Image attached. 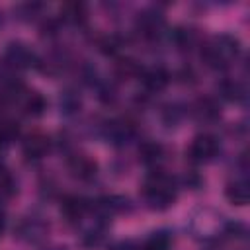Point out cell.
<instances>
[{
	"label": "cell",
	"instance_id": "obj_18",
	"mask_svg": "<svg viewBox=\"0 0 250 250\" xmlns=\"http://www.w3.org/2000/svg\"><path fill=\"white\" fill-rule=\"evenodd\" d=\"M139 154H141V160L146 164V166H156L160 160H162V146L158 143H145L141 148H139Z\"/></svg>",
	"mask_w": 250,
	"mask_h": 250
},
{
	"label": "cell",
	"instance_id": "obj_12",
	"mask_svg": "<svg viewBox=\"0 0 250 250\" xmlns=\"http://www.w3.org/2000/svg\"><path fill=\"white\" fill-rule=\"evenodd\" d=\"M47 150H49V139H47L45 135L35 133V135H29V137L23 141V154H25L27 158H33V160L43 158Z\"/></svg>",
	"mask_w": 250,
	"mask_h": 250
},
{
	"label": "cell",
	"instance_id": "obj_4",
	"mask_svg": "<svg viewBox=\"0 0 250 250\" xmlns=\"http://www.w3.org/2000/svg\"><path fill=\"white\" fill-rule=\"evenodd\" d=\"M221 145L219 139L213 133H199L193 137L189 148H188V156L193 162H209L217 156Z\"/></svg>",
	"mask_w": 250,
	"mask_h": 250
},
{
	"label": "cell",
	"instance_id": "obj_6",
	"mask_svg": "<svg viewBox=\"0 0 250 250\" xmlns=\"http://www.w3.org/2000/svg\"><path fill=\"white\" fill-rule=\"evenodd\" d=\"M164 27V18L156 10H145L137 18V29L145 37H156Z\"/></svg>",
	"mask_w": 250,
	"mask_h": 250
},
{
	"label": "cell",
	"instance_id": "obj_20",
	"mask_svg": "<svg viewBox=\"0 0 250 250\" xmlns=\"http://www.w3.org/2000/svg\"><path fill=\"white\" fill-rule=\"evenodd\" d=\"M195 41H197V33L191 27H178L174 31V43L180 49H189L195 45Z\"/></svg>",
	"mask_w": 250,
	"mask_h": 250
},
{
	"label": "cell",
	"instance_id": "obj_2",
	"mask_svg": "<svg viewBox=\"0 0 250 250\" xmlns=\"http://www.w3.org/2000/svg\"><path fill=\"white\" fill-rule=\"evenodd\" d=\"M240 53V41L230 33H221L201 49V59L211 68H225Z\"/></svg>",
	"mask_w": 250,
	"mask_h": 250
},
{
	"label": "cell",
	"instance_id": "obj_13",
	"mask_svg": "<svg viewBox=\"0 0 250 250\" xmlns=\"http://www.w3.org/2000/svg\"><path fill=\"white\" fill-rule=\"evenodd\" d=\"M191 113L199 119V121H215L219 117V104L213 100V98H199L195 104H193V109Z\"/></svg>",
	"mask_w": 250,
	"mask_h": 250
},
{
	"label": "cell",
	"instance_id": "obj_3",
	"mask_svg": "<svg viewBox=\"0 0 250 250\" xmlns=\"http://www.w3.org/2000/svg\"><path fill=\"white\" fill-rule=\"evenodd\" d=\"M227 223L229 221H225L221 213L205 207V209H199L193 213V217L189 221V230L195 238L209 242V240H215V238L225 234Z\"/></svg>",
	"mask_w": 250,
	"mask_h": 250
},
{
	"label": "cell",
	"instance_id": "obj_9",
	"mask_svg": "<svg viewBox=\"0 0 250 250\" xmlns=\"http://www.w3.org/2000/svg\"><path fill=\"white\" fill-rule=\"evenodd\" d=\"M88 211H90V203L84 197H76V195L66 197L61 205V213L68 223H78Z\"/></svg>",
	"mask_w": 250,
	"mask_h": 250
},
{
	"label": "cell",
	"instance_id": "obj_16",
	"mask_svg": "<svg viewBox=\"0 0 250 250\" xmlns=\"http://www.w3.org/2000/svg\"><path fill=\"white\" fill-rule=\"evenodd\" d=\"M21 105H23V109H25L27 115L37 117V115H41V113L45 111L47 102H45V98H43L39 92H27V94L21 98Z\"/></svg>",
	"mask_w": 250,
	"mask_h": 250
},
{
	"label": "cell",
	"instance_id": "obj_8",
	"mask_svg": "<svg viewBox=\"0 0 250 250\" xmlns=\"http://www.w3.org/2000/svg\"><path fill=\"white\" fill-rule=\"evenodd\" d=\"M47 232V227L41 219L37 217H29V219H23L20 225H18V236L25 242H39Z\"/></svg>",
	"mask_w": 250,
	"mask_h": 250
},
{
	"label": "cell",
	"instance_id": "obj_7",
	"mask_svg": "<svg viewBox=\"0 0 250 250\" xmlns=\"http://www.w3.org/2000/svg\"><path fill=\"white\" fill-rule=\"evenodd\" d=\"M68 170L72 172L74 178L88 182V180L96 178V174H98V164H96L92 158H88L86 154H76V156H72V158L68 160Z\"/></svg>",
	"mask_w": 250,
	"mask_h": 250
},
{
	"label": "cell",
	"instance_id": "obj_1",
	"mask_svg": "<svg viewBox=\"0 0 250 250\" xmlns=\"http://www.w3.org/2000/svg\"><path fill=\"white\" fill-rule=\"evenodd\" d=\"M143 197L150 209H156V211L168 209L176 201L174 178L160 170L150 172V176L145 180V186H143Z\"/></svg>",
	"mask_w": 250,
	"mask_h": 250
},
{
	"label": "cell",
	"instance_id": "obj_21",
	"mask_svg": "<svg viewBox=\"0 0 250 250\" xmlns=\"http://www.w3.org/2000/svg\"><path fill=\"white\" fill-rule=\"evenodd\" d=\"M61 109L64 111V113H76L78 109H80V98L74 94V92H64L62 96H61Z\"/></svg>",
	"mask_w": 250,
	"mask_h": 250
},
{
	"label": "cell",
	"instance_id": "obj_15",
	"mask_svg": "<svg viewBox=\"0 0 250 250\" xmlns=\"http://www.w3.org/2000/svg\"><path fill=\"white\" fill-rule=\"evenodd\" d=\"M143 80H145V86H146L148 90H152V92H160V90L168 84L170 76H168V72H166L164 68L156 66V68H150L148 72H145Z\"/></svg>",
	"mask_w": 250,
	"mask_h": 250
},
{
	"label": "cell",
	"instance_id": "obj_17",
	"mask_svg": "<svg viewBox=\"0 0 250 250\" xmlns=\"http://www.w3.org/2000/svg\"><path fill=\"white\" fill-rule=\"evenodd\" d=\"M172 246V236L168 230H156L152 232L141 246V250H170Z\"/></svg>",
	"mask_w": 250,
	"mask_h": 250
},
{
	"label": "cell",
	"instance_id": "obj_19",
	"mask_svg": "<svg viewBox=\"0 0 250 250\" xmlns=\"http://www.w3.org/2000/svg\"><path fill=\"white\" fill-rule=\"evenodd\" d=\"M86 18V6L80 4V2H70V4H64L62 8V20L70 21V23H80L84 21Z\"/></svg>",
	"mask_w": 250,
	"mask_h": 250
},
{
	"label": "cell",
	"instance_id": "obj_23",
	"mask_svg": "<svg viewBox=\"0 0 250 250\" xmlns=\"http://www.w3.org/2000/svg\"><path fill=\"white\" fill-rule=\"evenodd\" d=\"M49 250H64V248H59V246H55V248H49Z\"/></svg>",
	"mask_w": 250,
	"mask_h": 250
},
{
	"label": "cell",
	"instance_id": "obj_10",
	"mask_svg": "<svg viewBox=\"0 0 250 250\" xmlns=\"http://www.w3.org/2000/svg\"><path fill=\"white\" fill-rule=\"evenodd\" d=\"M133 135H135V129L125 119H115V121L107 123V127H105V137L113 145H125Z\"/></svg>",
	"mask_w": 250,
	"mask_h": 250
},
{
	"label": "cell",
	"instance_id": "obj_5",
	"mask_svg": "<svg viewBox=\"0 0 250 250\" xmlns=\"http://www.w3.org/2000/svg\"><path fill=\"white\" fill-rule=\"evenodd\" d=\"M4 59L10 66L14 68H31L37 64V57L35 53L21 41H12L8 43L6 47V53H4Z\"/></svg>",
	"mask_w": 250,
	"mask_h": 250
},
{
	"label": "cell",
	"instance_id": "obj_22",
	"mask_svg": "<svg viewBox=\"0 0 250 250\" xmlns=\"http://www.w3.org/2000/svg\"><path fill=\"white\" fill-rule=\"evenodd\" d=\"M0 193L6 195V197H10V195L16 193V182H14V178L6 170H2V168H0Z\"/></svg>",
	"mask_w": 250,
	"mask_h": 250
},
{
	"label": "cell",
	"instance_id": "obj_14",
	"mask_svg": "<svg viewBox=\"0 0 250 250\" xmlns=\"http://www.w3.org/2000/svg\"><path fill=\"white\" fill-rule=\"evenodd\" d=\"M219 96L229 100V102H244L246 100V90L236 80H223L219 84Z\"/></svg>",
	"mask_w": 250,
	"mask_h": 250
},
{
	"label": "cell",
	"instance_id": "obj_11",
	"mask_svg": "<svg viewBox=\"0 0 250 250\" xmlns=\"http://www.w3.org/2000/svg\"><path fill=\"white\" fill-rule=\"evenodd\" d=\"M225 195L232 205H246L248 197H250V189H248V182L244 178H236L232 182L227 184L225 188Z\"/></svg>",
	"mask_w": 250,
	"mask_h": 250
}]
</instances>
